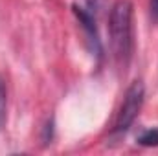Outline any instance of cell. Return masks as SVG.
<instances>
[{"mask_svg": "<svg viewBox=\"0 0 158 156\" xmlns=\"http://www.w3.org/2000/svg\"><path fill=\"white\" fill-rule=\"evenodd\" d=\"M110 50L119 66H127L132 53V4L129 0H118L109 17Z\"/></svg>", "mask_w": 158, "mask_h": 156, "instance_id": "obj_1", "label": "cell"}, {"mask_svg": "<svg viewBox=\"0 0 158 156\" xmlns=\"http://www.w3.org/2000/svg\"><path fill=\"white\" fill-rule=\"evenodd\" d=\"M143 97H145V88H143V83L142 81H134L127 92H125V97H123V103L119 107L118 117H116V125H114V132H125L132 123L136 116L140 114L142 110V105H143Z\"/></svg>", "mask_w": 158, "mask_h": 156, "instance_id": "obj_2", "label": "cell"}, {"mask_svg": "<svg viewBox=\"0 0 158 156\" xmlns=\"http://www.w3.org/2000/svg\"><path fill=\"white\" fill-rule=\"evenodd\" d=\"M74 15L77 17L81 28H83L85 33H86V39H88V42H90L92 51H94L96 55H99V53H101V42H99L98 28H96V20H94L92 13H90L88 9H83V7H79V6H74Z\"/></svg>", "mask_w": 158, "mask_h": 156, "instance_id": "obj_3", "label": "cell"}, {"mask_svg": "<svg viewBox=\"0 0 158 156\" xmlns=\"http://www.w3.org/2000/svg\"><path fill=\"white\" fill-rule=\"evenodd\" d=\"M6 109H7V90H6V81L0 76V130L6 123Z\"/></svg>", "mask_w": 158, "mask_h": 156, "instance_id": "obj_4", "label": "cell"}, {"mask_svg": "<svg viewBox=\"0 0 158 156\" xmlns=\"http://www.w3.org/2000/svg\"><path fill=\"white\" fill-rule=\"evenodd\" d=\"M138 143L143 145V147H156L158 145V129H149V130H145V132L138 138Z\"/></svg>", "mask_w": 158, "mask_h": 156, "instance_id": "obj_5", "label": "cell"}, {"mask_svg": "<svg viewBox=\"0 0 158 156\" xmlns=\"http://www.w3.org/2000/svg\"><path fill=\"white\" fill-rule=\"evenodd\" d=\"M99 4H101V0H86V6H88V11L90 13H92V9L96 11L99 7Z\"/></svg>", "mask_w": 158, "mask_h": 156, "instance_id": "obj_6", "label": "cell"}, {"mask_svg": "<svg viewBox=\"0 0 158 156\" xmlns=\"http://www.w3.org/2000/svg\"><path fill=\"white\" fill-rule=\"evenodd\" d=\"M151 11H153V17L158 18V0H151Z\"/></svg>", "mask_w": 158, "mask_h": 156, "instance_id": "obj_7", "label": "cell"}]
</instances>
